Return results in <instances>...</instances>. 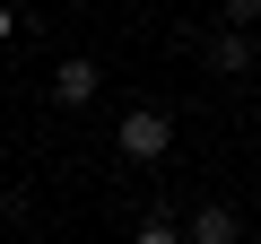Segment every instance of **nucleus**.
<instances>
[{
  "label": "nucleus",
  "mask_w": 261,
  "mask_h": 244,
  "mask_svg": "<svg viewBox=\"0 0 261 244\" xmlns=\"http://www.w3.org/2000/svg\"><path fill=\"white\" fill-rule=\"evenodd\" d=\"M53 96H61V105H87V96H96V61H61V70H53Z\"/></svg>",
  "instance_id": "nucleus-2"
},
{
  "label": "nucleus",
  "mask_w": 261,
  "mask_h": 244,
  "mask_svg": "<svg viewBox=\"0 0 261 244\" xmlns=\"http://www.w3.org/2000/svg\"><path fill=\"white\" fill-rule=\"evenodd\" d=\"M9 27H18V18H9V9H0V44H9Z\"/></svg>",
  "instance_id": "nucleus-5"
},
{
  "label": "nucleus",
  "mask_w": 261,
  "mask_h": 244,
  "mask_svg": "<svg viewBox=\"0 0 261 244\" xmlns=\"http://www.w3.org/2000/svg\"><path fill=\"white\" fill-rule=\"evenodd\" d=\"M192 235H200V244H235V235H244V218H235V209H218V201H209V209H200V218H192Z\"/></svg>",
  "instance_id": "nucleus-3"
},
{
  "label": "nucleus",
  "mask_w": 261,
  "mask_h": 244,
  "mask_svg": "<svg viewBox=\"0 0 261 244\" xmlns=\"http://www.w3.org/2000/svg\"><path fill=\"white\" fill-rule=\"evenodd\" d=\"M140 244H183V235L174 227H140Z\"/></svg>",
  "instance_id": "nucleus-4"
},
{
  "label": "nucleus",
  "mask_w": 261,
  "mask_h": 244,
  "mask_svg": "<svg viewBox=\"0 0 261 244\" xmlns=\"http://www.w3.org/2000/svg\"><path fill=\"white\" fill-rule=\"evenodd\" d=\"M166 149H174V122L157 105H130L122 113V157H166Z\"/></svg>",
  "instance_id": "nucleus-1"
}]
</instances>
